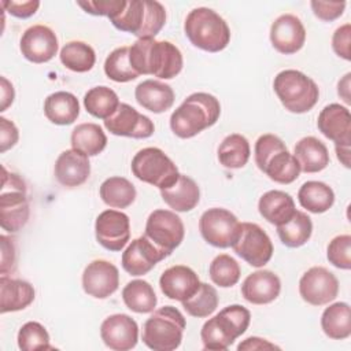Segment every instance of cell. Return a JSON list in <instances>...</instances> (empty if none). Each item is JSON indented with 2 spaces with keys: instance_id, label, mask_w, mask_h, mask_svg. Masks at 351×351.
Returning <instances> with one entry per match:
<instances>
[{
  "instance_id": "cell-1",
  "label": "cell",
  "mask_w": 351,
  "mask_h": 351,
  "mask_svg": "<svg viewBox=\"0 0 351 351\" xmlns=\"http://www.w3.org/2000/svg\"><path fill=\"white\" fill-rule=\"evenodd\" d=\"M132 67L138 74L171 80L182 70V53L173 43L155 38H137L129 47Z\"/></svg>"
},
{
  "instance_id": "cell-2",
  "label": "cell",
  "mask_w": 351,
  "mask_h": 351,
  "mask_svg": "<svg viewBox=\"0 0 351 351\" xmlns=\"http://www.w3.org/2000/svg\"><path fill=\"white\" fill-rule=\"evenodd\" d=\"M221 115L218 99L206 92L189 95L170 115V129L180 138H191L215 125Z\"/></svg>"
},
{
  "instance_id": "cell-3",
  "label": "cell",
  "mask_w": 351,
  "mask_h": 351,
  "mask_svg": "<svg viewBox=\"0 0 351 351\" xmlns=\"http://www.w3.org/2000/svg\"><path fill=\"white\" fill-rule=\"evenodd\" d=\"M254 156L258 169L274 182L287 185L300 174V167L293 154L288 151L285 143L276 134L259 136L255 141Z\"/></svg>"
},
{
  "instance_id": "cell-4",
  "label": "cell",
  "mask_w": 351,
  "mask_h": 351,
  "mask_svg": "<svg viewBox=\"0 0 351 351\" xmlns=\"http://www.w3.org/2000/svg\"><path fill=\"white\" fill-rule=\"evenodd\" d=\"M251 321V313L241 304H230L206 321L200 330L204 350L225 351L241 336Z\"/></svg>"
},
{
  "instance_id": "cell-5",
  "label": "cell",
  "mask_w": 351,
  "mask_h": 351,
  "mask_svg": "<svg viewBox=\"0 0 351 351\" xmlns=\"http://www.w3.org/2000/svg\"><path fill=\"white\" fill-rule=\"evenodd\" d=\"M184 32L191 44L207 52H219L230 41V29L225 19L207 7L193 8L186 15Z\"/></svg>"
},
{
  "instance_id": "cell-6",
  "label": "cell",
  "mask_w": 351,
  "mask_h": 351,
  "mask_svg": "<svg viewBox=\"0 0 351 351\" xmlns=\"http://www.w3.org/2000/svg\"><path fill=\"white\" fill-rule=\"evenodd\" d=\"M110 21L121 32L138 38H155L166 23V10L155 0H129Z\"/></svg>"
},
{
  "instance_id": "cell-7",
  "label": "cell",
  "mask_w": 351,
  "mask_h": 351,
  "mask_svg": "<svg viewBox=\"0 0 351 351\" xmlns=\"http://www.w3.org/2000/svg\"><path fill=\"white\" fill-rule=\"evenodd\" d=\"M186 321L173 306L154 310L143 325V343L154 351H173L182 341Z\"/></svg>"
},
{
  "instance_id": "cell-8",
  "label": "cell",
  "mask_w": 351,
  "mask_h": 351,
  "mask_svg": "<svg viewBox=\"0 0 351 351\" xmlns=\"http://www.w3.org/2000/svg\"><path fill=\"white\" fill-rule=\"evenodd\" d=\"M273 88L285 110L293 114L310 111L319 97V89L314 80L293 69L280 71L274 77Z\"/></svg>"
},
{
  "instance_id": "cell-9",
  "label": "cell",
  "mask_w": 351,
  "mask_h": 351,
  "mask_svg": "<svg viewBox=\"0 0 351 351\" xmlns=\"http://www.w3.org/2000/svg\"><path fill=\"white\" fill-rule=\"evenodd\" d=\"M0 193V225L5 232L15 233L29 221L30 208L26 196V184L15 173H10L4 166Z\"/></svg>"
},
{
  "instance_id": "cell-10",
  "label": "cell",
  "mask_w": 351,
  "mask_h": 351,
  "mask_svg": "<svg viewBox=\"0 0 351 351\" xmlns=\"http://www.w3.org/2000/svg\"><path fill=\"white\" fill-rule=\"evenodd\" d=\"M132 173L136 178L149 185L166 189L171 186L180 177L174 162L156 147L140 149L132 159Z\"/></svg>"
},
{
  "instance_id": "cell-11",
  "label": "cell",
  "mask_w": 351,
  "mask_h": 351,
  "mask_svg": "<svg viewBox=\"0 0 351 351\" xmlns=\"http://www.w3.org/2000/svg\"><path fill=\"white\" fill-rule=\"evenodd\" d=\"M144 234L169 256L182 243L185 229L174 211L159 208L148 215Z\"/></svg>"
},
{
  "instance_id": "cell-12",
  "label": "cell",
  "mask_w": 351,
  "mask_h": 351,
  "mask_svg": "<svg viewBox=\"0 0 351 351\" xmlns=\"http://www.w3.org/2000/svg\"><path fill=\"white\" fill-rule=\"evenodd\" d=\"M233 251L254 267L265 266L273 256V243L269 234L254 222H243L232 244Z\"/></svg>"
},
{
  "instance_id": "cell-13",
  "label": "cell",
  "mask_w": 351,
  "mask_h": 351,
  "mask_svg": "<svg viewBox=\"0 0 351 351\" xmlns=\"http://www.w3.org/2000/svg\"><path fill=\"white\" fill-rule=\"evenodd\" d=\"M240 225L241 223L233 213L221 207L206 210L199 219L202 237L217 248L232 247L239 234Z\"/></svg>"
},
{
  "instance_id": "cell-14",
  "label": "cell",
  "mask_w": 351,
  "mask_h": 351,
  "mask_svg": "<svg viewBox=\"0 0 351 351\" xmlns=\"http://www.w3.org/2000/svg\"><path fill=\"white\" fill-rule=\"evenodd\" d=\"M299 293L308 304L324 306L336 299L339 281L326 267L313 266L300 277Z\"/></svg>"
},
{
  "instance_id": "cell-15",
  "label": "cell",
  "mask_w": 351,
  "mask_h": 351,
  "mask_svg": "<svg viewBox=\"0 0 351 351\" xmlns=\"http://www.w3.org/2000/svg\"><path fill=\"white\" fill-rule=\"evenodd\" d=\"M97 243L108 251H121L130 239L129 217L118 210H104L95 222Z\"/></svg>"
},
{
  "instance_id": "cell-16",
  "label": "cell",
  "mask_w": 351,
  "mask_h": 351,
  "mask_svg": "<svg viewBox=\"0 0 351 351\" xmlns=\"http://www.w3.org/2000/svg\"><path fill=\"white\" fill-rule=\"evenodd\" d=\"M104 128L114 136L132 138H148L155 132L154 122L128 103H121L117 111L104 119Z\"/></svg>"
},
{
  "instance_id": "cell-17",
  "label": "cell",
  "mask_w": 351,
  "mask_h": 351,
  "mask_svg": "<svg viewBox=\"0 0 351 351\" xmlns=\"http://www.w3.org/2000/svg\"><path fill=\"white\" fill-rule=\"evenodd\" d=\"M22 55L32 63H47L58 52L59 44L55 32L45 25L27 27L19 41Z\"/></svg>"
},
{
  "instance_id": "cell-18",
  "label": "cell",
  "mask_w": 351,
  "mask_h": 351,
  "mask_svg": "<svg viewBox=\"0 0 351 351\" xmlns=\"http://www.w3.org/2000/svg\"><path fill=\"white\" fill-rule=\"evenodd\" d=\"M119 287V271L115 265L104 259H95L84 269L82 288L96 299L111 296Z\"/></svg>"
},
{
  "instance_id": "cell-19",
  "label": "cell",
  "mask_w": 351,
  "mask_h": 351,
  "mask_svg": "<svg viewBox=\"0 0 351 351\" xmlns=\"http://www.w3.org/2000/svg\"><path fill=\"white\" fill-rule=\"evenodd\" d=\"M165 258H167V254L144 234L132 240L126 247L122 254V267L130 276H144Z\"/></svg>"
},
{
  "instance_id": "cell-20",
  "label": "cell",
  "mask_w": 351,
  "mask_h": 351,
  "mask_svg": "<svg viewBox=\"0 0 351 351\" xmlns=\"http://www.w3.org/2000/svg\"><path fill=\"white\" fill-rule=\"evenodd\" d=\"M100 337L114 351L132 350L138 340L137 322L128 314H112L101 322Z\"/></svg>"
},
{
  "instance_id": "cell-21",
  "label": "cell",
  "mask_w": 351,
  "mask_h": 351,
  "mask_svg": "<svg viewBox=\"0 0 351 351\" xmlns=\"http://www.w3.org/2000/svg\"><path fill=\"white\" fill-rule=\"evenodd\" d=\"M306 41V29L293 14H282L270 26V43L276 51L292 55L302 49Z\"/></svg>"
},
{
  "instance_id": "cell-22",
  "label": "cell",
  "mask_w": 351,
  "mask_h": 351,
  "mask_svg": "<svg viewBox=\"0 0 351 351\" xmlns=\"http://www.w3.org/2000/svg\"><path fill=\"white\" fill-rule=\"evenodd\" d=\"M317 126L336 145L351 144V114L347 107L337 103L325 106L318 115Z\"/></svg>"
},
{
  "instance_id": "cell-23",
  "label": "cell",
  "mask_w": 351,
  "mask_h": 351,
  "mask_svg": "<svg viewBox=\"0 0 351 351\" xmlns=\"http://www.w3.org/2000/svg\"><path fill=\"white\" fill-rule=\"evenodd\" d=\"M199 285V276L195 273V270L185 265H176L166 269L159 278L162 293L166 298L178 302L192 296Z\"/></svg>"
},
{
  "instance_id": "cell-24",
  "label": "cell",
  "mask_w": 351,
  "mask_h": 351,
  "mask_svg": "<svg viewBox=\"0 0 351 351\" xmlns=\"http://www.w3.org/2000/svg\"><path fill=\"white\" fill-rule=\"evenodd\" d=\"M53 174L58 182L66 188L82 185L90 174L88 155L74 148L63 151L55 162Z\"/></svg>"
},
{
  "instance_id": "cell-25",
  "label": "cell",
  "mask_w": 351,
  "mask_h": 351,
  "mask_svg": "<svg viewBox=\"0 0 351 351\" xmlns=\"http://www.w3.org/2000/svg\"><path fill=\"white\" fill-rule=\"evenodd\" d=\"M281 292L280 277L271 270H256L245 277L241 284L243 298L252 304H267Z\"/></svg>"
},
{
  "instance_id": "cell-26",
  "label": "cell",
  "mask_w": 351,
  "mask_h": 351,
  "mask_svg": "<svg viewBox=\"0 0 351 351\" xmlns=\"http://www.w3.org/2000/svg\"><path fill=\"white\" fill-rule=\"evenodd\" d=\"M136 101L145 110L160 114L167 111L174 103V90L170 85L158 80H145L134 89Z\"/></svg>"
},
{
  "instance_id": "cell-27",
  "label": "cell",
  "mask_w": 351,
  "mask_h": 351,
  "mask_svg": "<svg viewBox=\"0 0 351 351\" xmlns=\"http://www.w3.org/2000/svg\"><path fill=\"white\" fill-rule=\"evenodd\" d=\"M34 288L30 282L11 278L7 276L0 277V313L19 311L26 308L34 300Z\"/></svg>"
},
{
  "instance_id": "cell-28",
  "label": "cell",
  "mask_w": 351,
  "mask_h": 351,
  "mask_svg": "<svg viewBox=\"0 0 351 351\" xmlns=\"http://www.w3.org/2000/svg\"><path fill=\"white\" fill-rule=\"evenodd\" d=\"M259 214L266 219L269 223L276 226L288 222L295 211V202L292 196L284 191L273 189L263 193L258 202Z\"/></svg>"
},
{
  "instance_id": "cell-29",
  "label": "cell",
  "mask_w": 351,
  "mask_h": 351,
  "mask_svg": "<svg viewBox=\"0 0 351 351\" xmlns=\"http://www.w3.org/2000/svg\"><path fill=\"white\" fill-rule=\"evenodd\" d=\"M160 196L163 202L174 211L186 213L197 206L200 200V189L195 180L180 174L171 186L160 189Z\"/></svg>"
},
{
  "instance_id": "cell-30",
  "label": "cell",
  "mask_w": 351,
  "mask_h": 351,
  "mask_svg": "<svg viewBox=\"0 0 351 351\" xmlns=\"http://www.w3.org/2000/svg\"><path fill=\"white\" fill-rule=\"evenodd\" d=\"M293 156L299 163L300 171L304 173H318L329 165L326 145L314 136L300 138L295 144Z\"/></svg>"
},
{
  "instance_id": "cell-31",
  "label": "cell",
  "mask_w": 351,
  "mask_h": 351,
  "mask_svg": "<svg viewBox=\"0 0 351 351\" xmlns=\"http://www.w3.org/2000/svg\"><path fill=\"white\" fill-rule=\"evenodd\" d=\"M44 114L55 125H71L80 115L78 99L71 92H53L44 101Z\"/></svg>"
},
{
  "instance_id": "cell-32",
  "label": "cell",
  "mask_w": 351,
  "mask_h": 351,
  "mask_svg": "<svg viewBox=\"0 0 351 351\" xmlns=\"http://www.w3.org/2000/svg\"><path fill=\"white\" fill-rule=\"evenodd\" d=\"M324 333L333 340H343L351 335V308L346 302H336L326 307L321 315Z\"/></svg>"
},
{
  "instance_id": "cell-33",
  "label": "cell",
  "mask_w": 351,
  "mask_h": 351,
  "mask_svg": "<svg viewBox=\"0 0 351 351\" xmlns=\"http://www.w3.org/2000/svg\"><path fill=\"white\" fill-rule=\"evenodd\" d=\"M298 200L303 208L313 214H322L328 211L335 203L333 189L321 181L304 182L299 192Z\"/></svg>"
},
{
  "instance_id": "cell-34",
  "label": "cell",
  "mask_w": 351,
  "mask_h": 351,
  "mask_svg": "<svg viewBox=\"0 0 351 351\" xmlns=\"http://www.w3.org/2000/svg\"><path fill=\"white\" fill-rule=\"evenodd\" d=\"M71 147L88 156L99 155L107 145V136L101 126L92 122L77 125L70 137Z\"/></svg>"
},
{
  "instance_id": "cell-35",
  "label": "cell",
  "mask_w": 351,
  "mask_h": 351,
  "mask_svg": "<svg viewBox=\"0 0 351 351\" xmlns=\"http://www.w3.org/2000/svg\"><path fill=\"white\" fill-rule=\"evenodd\" d=\"M122 299L129 310L138 314L152 313L158 303L152 285L144 280L129 281L122 289Z\"/></svg>"
},
{
  "instance_id": "cell-36",
  "label": "cell",
  "mask_w": 351,
  "mask_h": 351,
  "mask_svg": "<svg viewBox=\"0 0 351 351\" xmlns=\"http://www.w3.org/2000/svg\"><path fill=\"white\" fill-rule=\"evenodd\" d=\"M101 200L112 208H126L136 199L134 185L125 177H110L104 180L99 189Z\"/></svg>"
},
{
  "instance_id": "cell-37",
  "label": "cell",
  "mask_w": 351,
  "mask_h": 351,
  "mask_svg": "<svg viewBox=\"0 0 351 351\" xmlns=\"http://www.w3.org/2000/svg\"><path fill=\"white\" fill-rule=\"evenodd\" d=\"M251 155L248 140L239 133L226 136L218 147V160L226 169H241Z\"/></svg>"
},
{
  "instance_id": "cell-38",
  "label": "cell",
  "mask_w": 351,
  "mask_h": 351,
  "mask_svg": "<svg viewBox=\"0 0 351 351\" xmlns=\"http://www.w3.org/2000/svg\"><path fill=\"white\" fill-rule=\"evenodd\" d=\"M313 233V222L311 218L303 213L296 210L293 217L277 226V234L281 240V243L289 248H298L302 247L308 241Z\"/></svg>"
},
{
  "instance_id": "cell-39",
  "label": "cell",
  "mask_w": 351,
  "mask_h": 351,
  "mask_svg": "<svg viewBox=\"0 0 351 351\" xmlns=\"http://www.w3.org/2000/svg\"><path fill=\"white\" fill-rule=\"evenodd\" d=\"M118 95L108 86L100 85L90 88L84 96L85 110L95 118L107 119L119 107Z\"/></svg>"
},
{
  "instance_id": "cell-40",
  "label": "cell",
  "mask_w": 351,
  "mask_h": 351,
  "mask_svg": "<svg viewBox=\"0 0 351 351\" xmlns=\"http://www.w3.org/2000/svg\"><path fill=\"white\" fill-rule=\"evenodd\" d=\"M59 58L62 64L74 73H86L96 62L95 49L84 41H70L64 44Z\"/></svg>"
},
{
  "instance_id": "cell-41",
  "label": "cell",
  "mask_w": 351,
  "mask_h": 351,
  "mask_svg": "<svg viewBox=\"0 0 351 351\" xmlns=\"http://www.w3.org/2000/svg\"><path fill=\"white\" fill-rule=\"evenodd\" d=\"M184 310L196 318H204L211 315L218 307V293L213 285L200 282L196 292L188 299L181 302Z\"/></svg>"
},
{
  "instance_id": "cell-42",
  "label": "cell",
  "mask_w": 351,
  "mask_h": 351,
  "mask_svg": "<svg viewBox=\"0 0 351 351\" xmlns=\"http://www.w3.org/2000/svg\"><path fill=\"white\" fill-rule=\"evenodd\" d=\"M106 75L115 82H129L140 74L132 67L129 59V47L115 48L104 62Z\"/></svg>"
},
{
  "instance_id": "cell-43",
  "label": "cell",
  "mask_w": 351,
  "mask_h": 351,
  "mask_svg": "<svg viewBox=\"0 0 351 351\" xmlns=\"http://www.w3.org/2000/svg\"><path fill=\"white\" fill-rule=\"evenodd\" d=\"M208 274L215 285L221 288H229L237 284V281L240 280L241 270L240 265L233 256L228 254H221L211 261Z\"/></svg>"
},
{
  "instance_id": "cell-44",
  "label": "cell",
  "mask_w": 351,
  "mask_h": 351,
  "mask_svg": "<svg viewBox=\"0 0 351 351\" xmlns=\"http://www.w3.org/2000/svg\"><path fill=\"white\" fill-rule=\"evenodd\" d=\"M18 347L23 351L37 350H53L49 344L48 330L37 321H29L23 324L18 332Z\"/></svg>"
},
{
  "instance_id": "cell-45",
  "label": "cell",
  "mask_w": 351,
  "mask_h": 351,
  "mask_svg": "<svg viewBox=\"0 0 351 351\" xmlns=\"http://www.w3.org/2000/svg\"><path fill=\"white\" fill-rule=\"evenodd\" d=\"M328 261L337 269H351V236L340 234L333 237L326 248Z\"/></svg>"
},
{
  "instance_id": "cell-46",
  "label": "cell",
  "mask_w": 351,
  "mask_h": 351,
  "mask_svg": "<svg viewBox=\"0 0 351 351\" xmlns=\"http://www.w3.org/2000/svg\"><path fill=\"white\" fill-rule=\"evenodd\" d=\"M77 4L90 15L96 16H108L112 18L126 4V0H88V1H77Z\"/></svg>"
},
{
  "instance_id": "cell-47",
  "label": "cell",
  "mask_w": 351,
  "mask_h": 351,
  "mask_svg": "<svg viewBox=\"0 0 351 351\" xmlns=\"http://www.w3.org/2000/svg\"><path fill=\"white\" fill-rule=\"evenodd\" d=\"M311 10L314 15L325 22H330L337 19L339 16L343 15L344 8H346V1H319V0H313L310 1Z\"/></svg>"
},
{
  "instance_id": "cell-48",
  "label": "cell",
  "mask_w": 351,
  "mask_h": 351,
  "mask_svg": "<svg viewBox=\"0 0 351 351\" xmlns=\"http://www.w3.org/2000/svg\"><path fill=\"white\" fill-rule=\"evenodd\" d=\"M351 26L350 23H344L343 26L337 27L332 36V48L335 53L346 60L351 59Z\"/></svg>"
},
{
  "instance_id": "cell-49",
  "label": "cell",
  "mask_w": 351,
  "mask_h": 351,
  "mask_svg": "<svg viewBox=\"0 0 351 351\" xmlns=\"http://www.w3.org/2000/svg\"><path fill=\"white\" fill-rule=\"evenodd\" d=\"M0 244H1V263H0V273L1 276H7L10 271L15 269L16 265V252L14 240L10 237L1 234L0 236Z\"/></svg>"
},
{
  "instance_id": "cell-50",
  "label": "cell",
  "mask_w": 351,
  "mask_h": 351,
  "mask_svg": "<svg viewBox=\"0 0 351 351\" xmlns=\"http://www.w3.org/2000/svg\"><path fill=\"white\" fill-rule=\"evenodd\" d=\"M1 5L5 11H8L12 16H16V18H29L32 15L36 14V11L38 10L40 7V1L37 0H29V1H14V0H5V1H1Z\"/></svg>"
},
{
  "instance_id": "cell-51",
  "label": "cell",
  "mask_w": 351,
  "mask_h": 351,
  "mask_svg": "<svg viewBox=\"0 0 351 351\" xmlns=\"http://www.w3.org/2000/svg\"><path fill=\"white\" fill-rule=\"evenodd\" d=\"M19 138L18 128L12 121L0 117V152H5L12 148Z\"/></svg>"
},
{
  "instance_id": "cell-52",
  "label": "cell",
  "mask_w": 351,
  "mask_h": 351,
  "mask_svg": "<svg viewBox=\"0 0 351 351\" xmlns=\"http://www.w3.org/2000/svg\"><path fill=\"white\" fill-rule=\"evenodd\" d=\"M0 81H1V106H0V111H5L7 107L11 106L12 101H14L15 90H14L12 84L5 77H1Z\"/></svg>"
},
{
  "instance_id": "cell-53",
  "label": "cell",
  "mask_w": 351,
  "mask_h": 351,
  "mask_svg": "<svg viewBox=\"0 0 351 351\" xmlns=\"http://www.w3.org/2000/svg\"><path fill=\"white\" fill-rule=\"evenodd\" d=\"M266 348H278V347L269 343L265 339H261V337H248L237 346L239 351H241V350H266Z\"/></svg>"
},
{
  "instance_id": "cell-54",
  "label": "cell",
  "mask_w": 351,
  "mask_h": 351,
  "mask_svg": "<svg viewBox=\"0 0 351 351\" xmlns=\"http://www.w3.org/2000/svg\"><path fill=\"white\" fill-rule=\"evenodd\" d=\"M350 77H351V73H347L337 84V93L339 96L347 103L350 104L351 103V99H350Z\"/></svg>"
},
{
  "instance_id": "cell-55",
  "label": "cell",
  "mask_w": 351,
  "mask_h": 351,
  "mask_svg": "<svg viewBox=\"0 0 351 351\" xmlns=\"http://www.w3.org/2000/svg\"><path fill=\"white\" fill-rule=\"evenodd\" d=\"M337 159L344 165V167H350V145H336Z\"/></svg>"
}]
</instances>
